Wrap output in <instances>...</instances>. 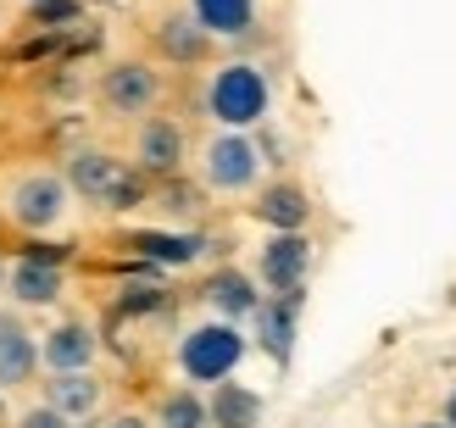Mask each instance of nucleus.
Masks as SVG:
<instances>
[{
	"mask_svg": "<svg viewBox=\"0 0 456 428\" xmlns=\"http://www.w3.org/2000/svg\"><path fill=\"white\" fill-rule=\"evenodd\" d=\"M67 190H73V200H84V206H101V212H134L145 206V173L123 162L118 150H101V145H78L67 150Z\"/></svg>",
	"mask_w": 456,
	"mask_h": 428,
	"instance_id": "1",
	"label": "nucleus"
},
{
	"mask_svg": "<svg viewBox=\"0 0 456 428\" xmlns=\"http://www.w3.org/2000/svg\"><path fill=\"white\" fill-rule=\"evenodd\" d=\"M207 111L217 128H240L250 133L267 111H273V78L262 61H223L207 78Z\"/></svg>",
	"mask_w": 456,
	"mask_h": 428,
	"instance_id": "2",
	"label": "nucleus"
},
{
	"mask_svg": "<svg viewBox=\"0 0 456 428\" xmlns=\"http://www.w3.org/2000/svg\"><path fill=\"white\" fill-rule=\"evenodd\" d=\"M0 212H6L22 234H56L67 212H73V190H67V178L51 173V167H28L17 173L6 190H0Z\"/></svg>",
	"mask_w": 456,
	"mask_h": 428,
	"instance_id": "3",
	"label": "nucleus"
},
{
	"mask_svg": "<svg viewBox=\"0 0 456 428\" xmlns=\"http://www.w3.org/2000/svg\"><path fill=\"white\" fill-rule=\"evenodd\" d=\"M262 145L240 128H217L200 145V190L207 195H256L262 190Z\"/></svg>",
	"mask_w": 456,
	"mask_h": 428,
	"instance_id": "4",
	"label": "nucleus"
},
{
	"mask_svg": "<svg viewBox=\"0 0 456 428\" xmlns=\"http://www.w3.org/2000/svg\"><path fill=\"white\" fill-rule=\"evenodd\" d=\"M250 340L240 334V323H223V318H207L184 328V340H178V373L190 378V384H223V378H234V367L245 362Z\"/></svg>",
	"mask_w": 456,
	"mask_h": 428,
	"instance_id": "5",
	"label": "nucleus"
},
{
	"mask_svg": "<svg viewBox=\"0 0 456 428\" xmlns=\"http://www.w3.org/2000/svg\"><path fill=\"white\" fill-rule=\"evenodd\" d=\"M95 95L111 117H151L156 101H162V73H156V61H145V56H118L101 73Z\"/></svg>",
	"mask_w": 456,
	"mask_h": 428,
	"instance_id": "6",
	"label": "nucleus"
},
{
	"mask_svg": "<svg viewBox=\"0 0 456 428\" xmlns=\"http://www.w3.org/2000/svg\"><path fill=\"white\" fill-rule=\"evenodd\" d=\"M6 295L17 301V311H39V306H56L67 295V273H61V256L56 251H28L6 267Z\"/></svg>",
	"mask_w": 456,
	"mask_h": 428,
	"instance_id": "7",
	"label": "nucleus"
},
{
	"mask_svg": "<svg viewBox=\"0 0 456 428\" xmlns=\"http://www.w3.org/2000/svg\"><path fill=\"white\" fill-rule=\"evenodd\" d=\"M184 156H190V140L173 117H140V128H134V167L145 178H178Z\"/></svg>",
	"mask_w": 456,
	"mask_h": 428,
	"instance_id": "8",
	"label": "nucleus"
},
{
	"mask_svg": "<svg viewBox=\"0 0 456 428\" xmlns=\"http://www.w3.org/2000/svg\"><path fill=\"white\" fill-rule=\"evenodd\" d=\"M39 378V334L22 311H0V395L28 390Z\"/></svg>",
	"mask_w": 456,
	"mask_h": 428,
	"instance_id": "9",
	"label": "nucleus"
},
{
	"mask_svg": "<svg viewBox=\"0 0 456 428\" xmlns=\"http://www.w3.org/2000/svg\"><path fill=\"white\" fill-rule=\"evenodd\" d=\"M312 273V239L306 234H273L256 256V279L273 289V295H289V289H306Z\"/></svg>",
	"mask_w": 456,
	"mask_h": 428,
	"instance_id": "10",
	"label": "nucleus"
},
{
	"mask_svg": "<svg viewBox=\"0 0 456 428\" xmlns=\"http://www.w3.org/2000/svg\"><path fill=\"white\" fill-rule=\"evenodd\" d=\"M95 323H84V318H61L51 334H39V367H51V373H89L95 367Z\"/></svg>",
	"mask_w": 456,
	"mask_h": 428,
	"instance_id": "11",
	"label": "nucleus"
},
{
	"mask_svg": "<svg viewBox=\"0 0 456 428\" xmlns=\"http://www.w3.org/2000/svg\"><path fill=\"white\" fill-rule=\"evenodd\" d=\"M250 217L267 222L273 234H306L312 195H306V184H295V178H273V184H262L256 200H250Z\"/></svg>",
	"mask_w": 456,
	"mask_h": 428,
	"instance_id": "12",
	"label": "nucleus"
},
{
	"mask_svg": "<svg viewBox=\"0 0 456 428\" xmlns=\"http://www.w3.org/2000/svg\"><path fill=\"white\" fill-rule=\"evenodd\" d=\"M295 318H301V289H289V295H262V306L250 311V323H256V345L279 367L289 362V351H295Z\"/></svg>",
	"mask_w": 456,
	"mask_h": 428,
	"instance_id": "13",
	"label": "nucleus"
},
{
	"mask_svg": "<svg viewBox=\"0 0 456 428\" xmlns=\"http://www.w3.org/2000/svg\"><path fill=\"white\" fill-rule=\"evenodd\" d=\"M200 295H207V306L217 311L223 323H245L250 311L262 306V284L245 273V267H217V273L200 284Z\"/></svg>",
	"mask_w": 456,
	"mask_h": 428,
	"instance_id": "14",
	"label": "nucleus"
},
{
	"mask_svg": "<svg viewBox=\"0 0 456 428\" xmlns=\"http://www.w3.org/2000/svg\"><path fill=\"white\" fill-rule=\"evenodd\" d=\"M39 400L51 412H61L67 423H84L101 412V378L95 373H51L39 384Z\"/></svg>",
	"mask_w": 456,
	"mask_h": 428,
	"instance_id": "15",
	"label": "nucleus"
},
{
	"mask_svg": "<svg viewBox=\"0 0 456 428\" xmlns=\"http://www.w3.org/2000/svg\"><path fill=\"white\" fill-rule=\"evenodd\" d=\"M190 17L207 39H245L256 28V0H190Z\"/></svg>",
	"mask_w": 456,
	"mask_h": 428,
	"instance_id": "16",
	"label": "nucleus"
},
{
	"mask_svg": "<svg viewBox=\"0 0 456 428\" xmlns=\"http://www.w3.org/2000/svg\"><path fill=\"white\" fill-rule=\"evenodd\" d=\"M207 412H212V428H256L262 423V395L234 384V378H223L207 395Z\"/></svg>",
	"mask_w": 456,
	"mask_h": 428,
	"instance_id": "17",
	"label": "nucleus"
},
{
	"mask_svg": "<svg viewBox=\"0 0 456 428\" xmlns=\"http://www.w3.org/2000/svg\"><path fill=\"white\" fill-rule=\"evenodd\" d=\"M207 34H200V22L190 17V12H173V17H162L156 22V51H162L167 61H178V67H195L200 56H207Z\"/></svg>",
	"mask_w": 456,
	"mask_h": 428,
	"instance_id": "18",
	"label": "nucleus"
},
{
	"mask_svg": "<svg viewBox=\"0 0 456 428\" xmlns=\"http://www.w3.org/2000/svg\"><path fill=\"white\" fill-rule=\"evenodd\" d=\"M151 428H212L207 395H200V390H167L162 400H156Z\"/></svg>",
	"mask_w": 456,
	"mask_h": 428,
	"instance_id": "19",
	"label": "nucleus"
},
{
	"mask_svg": "<svg viewBox=\"0 0 456 428\" xmlns=\"http://www.w3.org/2000/svg\"><path fill=\"white\" fill-rule=\"evenodd\" d=\"M128 245L140 256H151V262H173V267H184V262H195L200 251H207V239L200 234H128Z\"/></svg>",
	"mask_w": 456,
	"mask_h": 428,
	"instance_id": "20",
	"label": "nucleus"
},
{
	"mask_svg": "<svg viewBox=\"0 0 456 428\" xmlns=\"http://www.w3.org/2000/svg\"><path fill=\"white\" fill-rule=\"evenodd\" d=\"M145 200H151V206H162V212H173V217L200 212V190H190L184 178H156V190H151Z\"/></svg>",
	"mask_w": 456,
	"mask_h": 428,
	"instance_id": "21",
	"label": "nucleus"
},
{
	"mask_svg": "<svg viewBox=\"0 0 456 428\" xmlns=\"http://www.w3.org/2000/svg\"><path fill=\"white\" fill-rule=\"evenodd\" d=\"M78 17V0H34V6H28V22H39V28H45V22H73Z\"/></svg>",
	"mask_w": 456,
	"mask_h": 428,
	"instance_id": "22",
	"label": "nucleus"
},
{
	"mask_svg": "<svg viewBox=\"0 0 456 428\" xmlns=\"http://www.w3.org/2000/svg\"><path fill=\"white\" fill-rule=\"evenodd\" d=\"M12 428H73V423H67L61 412H51V407H45V400H39V407H28V412H22Z\"/></svg>",
	"mask_w": 456,
	"mask_h": 428,
	"instance_id": "23",
	"label": "nucleus"
},
{
	"mask_svg": "<svg viewBox=\"0 0 456 428\" xmlns=\"http://www.w3.org/2000/svg\"><path fill=\"white\" fill-rule=\"evenodd\" d=\"M101 428H151V417H140V412H118V417H106Z\"/></svg>",
	"mask_w": 456,
	"mask_h": 428,
	"instance_id": "24",
	"label": "nucleus"
},
{
	"mask_svg": "<svg viewBox=\"0 0 456 428\" xmlns=\"http://www.w3.org/2000/svg\"><path fill=\"white\" fill-rule=\"evenodd\" d=\"M445 428H456V390L445 395Z\"/></svg>",
	"mask_w": 456,
	"mask_h": 428,
	"instance_id": "25",
	"label": "nucleus"
},
{
	"mask_svg": "<svg viewBox=\"0 0 456 428\" xmlns=\"http://www.w3.org/2000/svg\"><path fill=\"white\" fill-rule=\"evenodd\" d=\"M0 295H6V262H0Z\"/></svg>",
	"mask_w": 456,
	"mask_h": 428,
	"instance_id": "26",
	"label": "nucleus"
},
{
	"mask_svg": "<svg viewBox=\"0 0 456 428\" xmlns=\"http://www.w3.org/2000/svg\"><path fill=\"white\" fill-rule=\"evenodd\" d=\"M73 428H101V423H95V417H84V423H73Z\"/></svg>",
	"mask_w": 456,
	"mask_h": 428,
	"instance_id": "27",
	"label": "nucleus"
},
{
	"mask_svg": "<svg viewBox=\"0 0 456 428\" xmlns=\"http://www.w3.org/2000/svg\"><path fill=\"white\" fill-rule=\"evenodd\" d=\"M418 428H445V423H418Z\"/></svg>",
	"mask_w": 456,
	"mask_h": 428,
	"instance_id": "28",
	"label": "nucleus"
},
{
	"mask_svg": "<svg viewBox=\"0 0 456 428\" xmlns=\"http://www.w3.org/2000/svg\"><path fill=\"white\" fill-rule=\"evenodd\" d=\"M0 28H6V6H0Z\"/></svg>",
	"mask_w": 456,
	"mask_h": 428,
	"instance_id": "29",
	"label": "nucleus"
},
{
	"mask_svg": "<svg viewBox=\"0 0 456 428\" xmlns=\"http://www.w3.org/2000/svg\"><path fill=\"white\" fill-rule=\"evenodd\" d=\"M22 6H34V0H22Z\"/></svg>",
	"mask_w": 456,
	"mask_h": 428,
	"instance_id": "30",
	"label": "nucleus"
}]
</instances>
